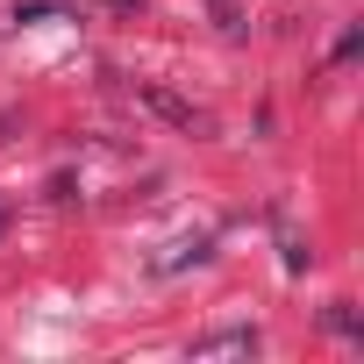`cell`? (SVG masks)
<instances>
[{
    "instance_id": "obj_1",
    "label": "cell",
    "mask_w": 364,
    "mask_h": 364,
    "mask_svg": "<svg viewBox=\"0 0 364 364\" xmlns=\"http://www.w3.org/2000/svg\"><path fill=\"white\" fill-rule=\"evenodd\" d=\"M143 100H150L171 129H186V136H200V129H208V114H200L193 100H178V93H164V86H143Z\"/></svg>"
},
{
    "instance_id": "obj_2",
    "label": "cell",
    "mask_w": 364,
    "mask_h": 364,
    "mask_svg": "<svg viewBox=\"0 0 364 364\" xmlns=\"http://www.w3.org/2000/svg\"><path fill=\"white\" fill-rule=\"evenodd\" d=\"M257 350H264L257 328H222V336H200L193 343V357H257Z\"/></svg>"
},
{
    "instance_id": "obj_3",
    "label": "cell",
    "mask_w": 364,
    "mask_h": 364,
    "mask_svg": "<svg viewBox=\"0 0 364 364\" xmlns=\"http://www.w3.org/2000/svg\"><path fill=\"white\" fill-rule=\"evenodd\" d=\"M328 328H336V336H357V314H350V307L336 300V307H328Z\"/></svg>"
},
{
    "instance_id": "obj_4",
    "label": "cell",
    "mask_w": 364,
    "mask_h": 364,
    "mask_svg": "<svg viewBox=\"0 0 364 364\" xmlns=\"http://www.w3.org/2000/svg\"><path fill=\"white\" fill-rule=\"evenodd\" d=\"M0 229H8V215H0Z\"/></svg>"
}]
</instances>
